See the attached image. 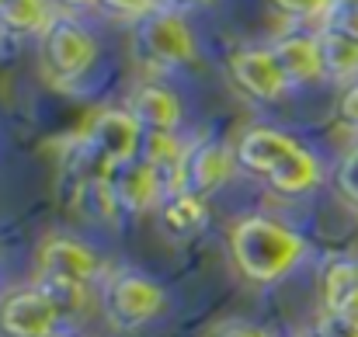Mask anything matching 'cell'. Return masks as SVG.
<instances>
[{"mask_svg":"<svg viewBox=\"0 0 358 337\" xmlns=\"http://www.w3.org/2000/svg\"><path fill=\"white\" fill-rule=\"evenodd\" d=\"M129 112L143 125V132H174L181 125V101L174 98V91L157 84H143L132 94Z\"/></svg>","mask_w":358,"mask_h":337,"instance_id":"cell-12","label":"cell"},{"mask_svg":"<svg viewBox=\"0 0 358 337\" xmlns=\"http://www.w3.org/2000/svg\"><path fill=\"white\" fill-rule=\"evenodd\" d=\"M160 220H164V229L174 236H195L209 223V209H206V199L174 192L160 202Z\"/></svg>","mask_w":358,"mask_h":337,"instance_id":"cell-16","label":"cell"},{"mask_svg":"<svg viewBox=\"0 0 358 337\" xmlns=\"http://www.w3.org/2000/svg\"><path fill=\"white\" fill-rule=\"evenodd\" d=\"M230 77L254 101H275L289 87L268 49H240V52H234L230 56Z\"/></svg>","mask_w":358,"mask_h":337,"instance_id":"cell-10","label":"cell"},{"mask_svg":"<svg viewBox=\"0 0 358 337\" xmlns=\"http://www.w3.org/2000/svg\"><path fill=\"white\" fill-rule=\"evenodd\" d=\"M358 289V261H334L324 275V299H327V310H334L348 292Z\"/></svg>","mask_w":358,"mask_h":337,"instance_id":"cell-19","label":"cell"},{"mask_svg":"<svg viewBox=\"0 0 358 337\" xmlns=\"http://www.w3.org/2000/svg\"><path fill=\"white\" fill-rule=\"evenodd\" d=\"M296 146H299V143H292V139L282 136L278 129L254 125V129H247L237 143H234V160H237L243 171L268 178V174H271V171H275V167H278Z\"/></svg>","mask_w":358,"mask_h":337,"instance_id":"cell-11","label":"cell"},{"mask_svg":"<svg viewBox=\"0 0 358 337\" xmlns=\"http://www.w3.org/2000/svg\"><path fill=\"white\" fill-rule=\"evenodd\" d=\"M230 254H234V264L240 268L243 278L275 282V278L289 275L303 261L306 240L296 229L278 223V220L247 216L230 233Z\"/></svg>","mask_w":358,"mask_h":337,"instance_id":"cell-1","label":"cell"},{"mask_svg":"<svg viewBox=\"0 0 358 337\" xmlns=\"http://www.w3.org/2000/svg\"><path fill=\"white\" fill-rule=\"evenodd\" d=\"M139 146H143V125L132 118V112L108 108V112L98 115L91 122V129H87V153L105 171L139 157Z\"/></svg>","mask_w":358,"mask_h":337,"instance_id":"cell-6","label":"cell"},{"mask_svg":"<svg viewBox=\"0 0 358 337\" xmlns=\"http://www.w3.org/2000/svg\"><path fill=\"white\" fill-rule=\"evenodd\" d=\"M38 275L87 285L101 275V257L73 236H45L38 247Z\"/></svg>","mask_w":358,"mask_h":337,"instance_id":"cell-9","label":"cell"},{"mask_svg":"<svg viewBox=\"0 0 358 337\" xmlns=\"http://www.w3.org/2000/svg\"><path fill=\"white\" fill-rule=\"evenodd\" d=\"M174 3H178V7H206L209 0H174Z\"/></svg>","mask_w":358,"mask_h":337,"instance_id":"cell-27","label":"cell"},{"mask_svg":"<svg viewBox=\"0 0 358 337\" xmlns=\"http://www.w3.org/2000/svg\"><path fill=\"white\" fill-rule=\"evenodd\" d=\"M230 167H234V157H230L227 143H220V139L192 143V146H185V157L178 167V192L209 199L230 178Z\"/></svg>","mask_w":358,"mask_h":337,"instance_id":"cell-8","label":"cell"},{"mask_svg":"<svg viewBox=\"0 0 358 337\" xmlns=\"http://www.w3.org/2000/svg\"><path fill=\"white\" fill-rule=\"evenodd\" d=\"M132 45L153 66H188L199 56L195 35L185 24V17L174 10H164V7H153L150 14L139 17Z\"/></svg>","mask_w":358,"mask_h":337,"instance_id":"cell-3","label":"cell"},{"mask_svg":"<svg viewBox=\"0 0 358 337\" xmlns=\"http://www.w3.org/2000/svg\"><path fill=\"white\" fill-rule=\"evenodd\" d=\"M345 3H358V0H331V10L334 7H345Z\"/></svg>","mask_w":358,"mask_h":337,"instance_id":"cell-29","label":"cell"},{"mask_svg":"<svg viewBox=\"0 0 358 337\" xmlns=\"http://www.w3.org/2000/svg\"><path fill=\"white\" fill-rule=\"evenodd\" d=\"M268 185L282 195H303L310 188L320 185V164L313 153H306L303 146H296L271 174H268Z\"/></svg>","mask_w":358,"mask_h":337,"instance_id":"cell-14","label":"cell"},{"mask_svg":"<svg viewBox=\"0 0 358 337\" xmlns=\"http://www.w3.org/2000/svg\"><path fill=\"white\" fill-rule=\"evenodd\" d=\"M35 289L52 303V310H56L66 324L77 320V317L84 313V306H87V285H80V282H66V278H45V275H38Z\"/></svg>","mask_w":358,"mask_h":337,"instance_id":"cell-18","label":"cell"},{"mask_svg":"<svg viewBox=\"0 0 358 337\" xmlns=\"http://www.w3.org/2000/svg\"><path fill=\"white\" fill-rule=\"evenodd\" d=\"M209 337H271V334L254 327V324H220Z\"/></svg>","mask_w":358,"mask_h":337,"instance_id":"cell-26","label":"cell"},{"mask_svg":"<svg viewBox=\"0 0 358 337\" xmlns=\"http://www.w3.org/2000/svg\"><path fill=\"white\" fill-rule=\"evenodd\" d=\"M317 49H320V70H324V77H331V80H352L355 84L358 77V42L355 38H345V35H338V31H331V28H324L320 35H317Z\"/></svg>","mask_w":358,"mask_h":337,"instance_id":"cell-15","label":"cell"},{"mask_svg":"<svg viewBox=\"0 0 358 337\" xmlns=\"http://www.w3.org/2000/svg\"><path fill=\"white\" fill-rule=\"evenodd\" d=\"M338 112H341V122H348L352 129H358V80L345 87V94H341V105H338Z\"/></svg>","mask_w":358,"mask_h":337,"instance_id":"cell-25","label":"cell"},{"mask_svg":"<svg viewBox=\"0 0 358 337\" xmlns=\"http://www.w3.org/2000/svg\"><path fill=\"white\" fill-rule=\"evenodd\" d=\"M331 313H334V317H338L348 331H355V334H358V289H355V292H348V296H345V299L331 310Z\"/></svg>","mask_w":358,"mask_h":337,"instance_id":"cell-23","label":"cell"},{"mask_svg":"<svg viewBox=\"0 0 358 337\" xmlns=\"http://www.w3.org/2000/svg\"><path fill=\"white\" fill-rule=\"evenodd\" d=\"M63 3H73V7H87V3H98V0H63Z\"/></svg>","mask_w":358,"mask_h":337,"instance_id":"cell-28","label":"cell"},{"mask_svg":"<svg viewBox=\"0 0 358 337\" xmlns=\"http://www.w3.org/2000/svg\"><path fill=\"white\" fill-rule=\"evenodd\" d=\"M271 59L278 63L285 84H306L313 77H320V49H317V35H289L282 42H275L271 49Z\"/></svg>","mask_w":358,"mask_h":337,"instance_id":"cell-13","label":"cell"},{"mask_svg":"<svg viewBox=\"0 0 358 337\" xmlns=\"http://www.w3.org/2000/svg\"><path fill=\"white\" fill-rule=\"evenodd\" d=\"M282 14H296V17H317V14H331V0H271Z\"/></svg>","mask_w":358,"mask_h":337,"instance_id":"cell-22","label":"cell"},{"mask_svg":"<svg viewBox=\"0 0 358 337\" xmlns=\"http://www.w3.org/2000/svg\"><path fill=\"white\" fill-rule=\"evenodd\" d=\"M338 192L345 195V202H352L358 209V146H352L338 167Z\"/></svg>","mask_w":358,"mask_h":337,"instance_id":"cell-20","label":"cell"},{"mask_svg":"<svg viewBox=\"0 0 358 337\" xmlns=\"http://www.w3.org/2000/svg\"><path fill=\"white\" fill-rule=\"evenodd\" d=\"M98 56L94 38L87 35L84 24H77L73 17H52V24L38 35V59L42 70L56 80V84H70L77 80Z\"/></svg>","mask_w":358,"mask_h":337,"instance_id":"cell-4","label":"cell"},{"mask_svg":"<svg viewBox=\"0 0 358 337\" xmlns=\"http://www.w3.org/2000/svg\"><path fill=\"white\" fill-rule=\"evenodd\" d=\"M164 306H167V292L153 278L129 271V268L108 275V282L101 289V310H105L108 324L119 331L146 327L150 320H157L164 313Z\"/></svg>","mask_w":358,"mask_h":337,"instance_id":"cell-2","label":"cell"},{"mask_svg":"<svg viewBox=\"0 0 358 337\" xmlns=\"http://www.w3.org/2000/svg\"><path fill=\"white\" fill-rule=\"evenodd\" d=\"M327 28L345 35V38H355L358 42V3H345V7H334L327 14Z\"/></svg>","mask_w":358,"mask_h":337,"instance_id":"cell-21","label":"cell"},{"mask_svg":"<svg viewBox=\"0 0 358 337\" xmlns=\"http://www.w3.org/2000/svg\"><path fill=\"white\" fill-rule=\"evenodd\" d=\"M0 24L17 35H42L52 24L49 0H0Z\"/></svg>","mask_w":358,"mask_h":337,"instance_id":"cell-17","label":"cell"},{"mask_svg":"<svg viewBox=\"0 0 358 337\" xmlns=\"http://www.w3.org/2000/svg\"><path fill=\"white\" fill-rule=\"evenodd\" d=\"M66 320L52 310V303L31 285L3 296L0 303V334L3 337H59L66 334Z\"/></svg>","mask_w":358,"mask_h":337,"instance_id":"cell-5","label":"cell"},{"mask_svg":"<svg viewBox=\"0 0 358 337\" xmlns=\"http://www.w3.org/2000/svg\"><path fill=\"white\" fill-rule=\"evenodd\" d=\"M101 185H105L115 213H143V209L164 202V181L143 157H132L125 164L108 167Z\"/></svg>","mask_w":358,"mask_h":337,"instance_id":"cell-7","label":"cell"},{"mask_svg":"<svg viewBox=\"0 0 358 337\" xmlns=\"http://www.w3.org/2000/svg\"><path fill=\"white\" fill-rule=\"evenodd\" d=\"M105 10H112V14H150L153 10V0H98Z\"/></svg>","mask_w":358,"mask_h":337,"instance_id":"cell-24","label":"cell"}]
</instances>
